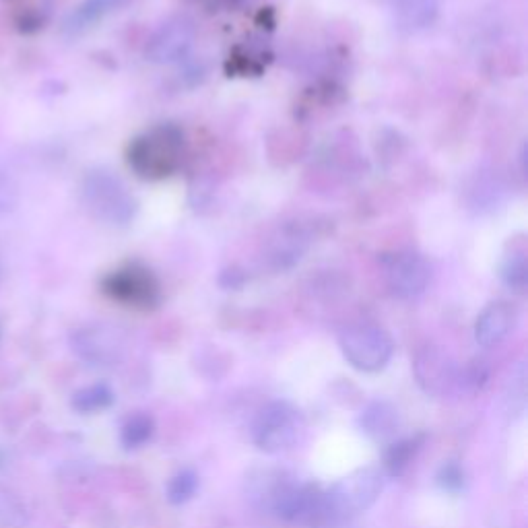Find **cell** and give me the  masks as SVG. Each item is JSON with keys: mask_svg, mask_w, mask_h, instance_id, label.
Segmentation results:
<instances>
[{"mask_svg": "<svg viewBox=\"0 0 528 528\" xmlns=\"http://www.w3.org/2000/svg\"><path fill=\"white\" fill-rule=\"evenodd\" d=\"M186 153L180 126L157 124L128 145V165L143 180H163L178 172Z\"/></svg>", "mask_w": 528, "mask_h": 528, "instance_id": "cell-1", "label": "cell"}, {"mask_svg": "<svg viewBox=\"0 0 528 528\" xmlns=\"http://www.w3.org/2000/svg\"><path fill=\"white\" fill-rule=\"evenodd\" d=\"M87 211L108 225L126 227L137 217V198L110 170H91L81 186Z\"/></svg>", "mask_w": 528, "mask_h": 528, "instance_id": "cell-2", "label": "cell"}, {"mask_svg": "<svg viewBox=\"0 0 528 528\" xmlns=\"http://www.w3.org/2000/svg\"><path fill=\"white\" fill-rule=\"evenodd\" d=\"M384 489V473L378 467H363L326 489L328 520H349L376 504Z\"/></svg>", "mask_w": 528, "mask_h": 528, "instance_id": "cell-3", "label": "cell"}, {"mask_svg": "<svg viewBox=\"0 0 528 528\" xmlns=\"http://www.w3.org/2000/svg\"><path fill=\"white\" fill-rule=\"evenodd\" d=\"M306 429L302 411L287 401H273L262 407L252 423V442L267 454L291 450Z\"/></svg>", "mask_w": 528, "mask_h": 528, "instance_id": "cell-4", "label": "cell"}, {"mask_svg": "<svg viewBox=\"0 0 528 528\" xmlns=\"http://www.w3.org/2000/svg\"><path fill=\"white\" fill-rule=\"evenodd\" d=\"M339 345L349 366L366 374L384 370L394 355L392 337L374 322L347 326L339 335Z\"/></svg>", "mask_w": 528, "mask_h": 528, "instance_id": "cell-5", "label": "cell"}, {"mask_svg": "<svg viewBox=\"0 0 528 528\" xmlns=\"http://www.w3.org/2000/svg\"><path fill=\"white\" fill-rule=\"evenodd\" d=\"M104 293L110 300L135 310H155L161 304V283L139 262H130L126 267L110 273L104 279Z\"/></svg>", "mask_w": 528, "mask_h": 528, "instance_id": "cell-6", "label": "cell"}, {"mask_svg": "<svg viewBox=\"0 0 528 528\" xmlns=\"http://www.w3.org/2000/svg\"><path fill=\"white\" fill-rule=\"evenodd\" d=\"M384 279L390 293L399 300H415L432 281V264L419 252L401 250L384 260Z\"/></svg>", "mask_w": 528, "mask_h": 528, "instance_id": "cell-7", "label": "cell"}, {"mask_svg": "<svg viewBox=\"0 0 528 528\" xmlns=\"http://www.w3.org/2000/svg\"><path fill=\"white\" fill-rule=\"evenodd\" d=\"M73 351L89 366L108 368L124 357L126 339L120 328L110 324H89L71 337Z\"/></svg>", "mask_w": 528, "mask_h": 528, "instance_id": "cell-8", "label": "cell"}, {"mask_svg": "<svg viewBox=\"0 0 528 528\" xmlns=\"http://www.w3.org/2000/svg\"><path fill=\"white\" fill-rule=\"evenodd\" d=\"M314 242L312 227L304 221H287L269 238L264 248V264L275 273L293 269Z\"/></svg>", "mask_w": 528, "mask_h": 528, "instance_id": "cell-9", "label": "cell"}, {"mask_svg": "<svg viewBox=\"0 0 528 528\" xmlns=\"http://www.w3.org/2000/svg\"><path fill=\"white\" fill-rule=\"evenodd\" d=\"M196 38V27L188 17H170L163 21L147 40L145 58L153 64H172L182 60Z\"/></svg>", "mask_w": 528, "mask_h": 528, "instance_id": "cell-10", "label": "cell"}, {"mask_svg": "<svg viewBox=\"0 0 528 528\" xmlns=\"http://www.w3.org/2000/svg\"><path fill=\"white\" fill-rule=\"evenodd\" d=\"M516 308L508 302H493L483 308L475 322V341L485 347H498L516 326Z\"/></svg>", "mask_w": 528, "mask_h": 528, "instance_id": "cell-11", "label": "cell"}, {"mask_svg": "<svg viewBox=\"0 0 528 528\" xmlns=\"http://www.w3.org/2000/svg\"><path fill=\"white\" fill-rule=\"evenodd\" d=\"M415 376L427 394H444L456 380V372L448 355L436 347H427L417 355Z\"/></svg>", "mask_w": 528, "mask_h": 528, "instance_id": "cell-12", "label": "cell"}, {"mask_svg": "<svg viewBox=\"0 0 528 528\" xmlns=\"http://www.w3.org/2000/svg\"><path fill=\"white\" fill-rule=\"evenodd\" d=\"M442 0H390L394 25L403 33H419L432 27L440 15Z\"/></svg>", "mask_w": 528, "mask_h": 528, "instance_id": "cell-13", "label": "cell"}, {"mask_svg": "<svg viewBox=\"0 0 528 528\" xmlns=\"http://www.w3.org/2000/svg\"><path fill=\"white\" fill-rule=\"evenodd\" d=\"M357 423L361 432L372 440H386L399 427V409L388 401H374L361 411Z\"/></svg>", "mask_w": 528, "mask_h": 528, "instance_id": "cell-14", "label": "cell"}, {"mask_svg": "<svg viewBox=\"0 0 528 528\" xmlns=\"http://www.w3.org/2000/svg\"><path fill=\"white\" fill-rule=\"evenodd\" d=\"M130 0H83V3L71 13V17L64 23V31L71 36H79V33L87 31L95 23L102 21L104 17L112 15L114 11L128 5Z\"/></svg>", "mask_w": 528, "mask_h": 528, "instance_id": "cell-15", "label": "cell"}, {"mask_svg": "<svg viewBox=\"0 0 528 528\" xmlns=\"http://www.w3.org/2000/svg\"><path fill=\"white\" fill-rule=\"evenodd\" d=\"M425 444V436L417 434V436H409L403 440H396L394 444L388 446V450L384 452V471L388 477H401L409 467L411 462L415 460V456L419 454V450Z\"/></svg>", "mask_w": 528, "mask_h": 528, "instance_id": "cell-16", "label": "cell"}, {"mask_svg": "<svg viewBox=\"0 0 528 528\" xmlns=\"http://www.w3.org/2000/svg\"><path fill=\"white\" fill-rule=\"evenodd\" d=\"M116 401L114 390L108 384H91L81 390H77L71 399V407L77 413L93 415L99 411H106Z\"/></svg>", "mask_w": 528, "mask_h": 528, "instance_id": "cell-17", "label": "cell"}, {"mask_svg": "<svg viewBox=\"0 0 528 528\" xmlns=\"http://www.w3.org/2000/svg\"><path fill=\"white\" fill-rule=\"evenodd\" d=\"M500 277L504 285L514 293H524L528 287V262H526V248L524 244H514L512 252L504 256Z\"/></svg>", "mask_w": 528, "mask_h": 528, "instance_id": "cell-18", "label": "cell"}, {"mask_svg": "<svg viewBox=\"0 0 528 528\" xmlns=\"http://www.w3.org/2000/svg\"><path fill=\"white\" fill-rule=\"evenodd\" d=\"M155 434V421L147 413H137L124 421L120 429V444L126 450H139L147 442H151Z\"/></svg>", "mask_w": 528, "mask_h": 528, "instance_id": "cell-19", "label": "cell"}, {"mask_svg": "<svg viewBox=\"0 0 528 528\" xmlns=\"http://www.w3.org/2000/svg\"><path fill=\"white\" fill-rule=\"evenodd\" d=\"M198 489V475L190 469H184L180 473H176L170 483H168V502L174 506H182L186 502H190L194 498V493Z\"/></svg>", "mask_w": 528, "mask_h": 528, "instance_id": "cell-20", "label": "cell"}, {"mask_svg": "<svg viewBox=\"0 0 528 528\" xmlns=\"http://www.w3.org/2000/svg\"><path fill=\"white\" fill-rule=\"evenodd\" d=\"M27 520L23 504L9 489L0 487V528H19Z\"/></svg>", "mask_w": 528, "mask_h": 528, "instance_id": "cell-21", "label": "cell"}, {"mask_svg": "<svg viewBox=\"0 0 528 528\" xmlns=\"http://www.w3.org/2000/svg\"><path fill=\"white\" fill-rule=\"evenodd\" d=\"M438 485L450 493H458L465 487V471H462L458 462H446L438 473Z\"/></svg>", "mask_w": 528, "mask_h": 528, "instance_id": "cell-22", "label": "cell"}, {"mask_svg": "<svg viewBox=\"0 0 528 528\" xmlns=\"http://www.w3.org/2000/svg\"><path fill=\"white\" fill-rule=\"evenodd\" d=\"M487 378H489V370H487L485 363H483V361H475L473 366L467 368L465 378H462V380H465V384L471 386L473 390H479V388L485 386Z\"/></svg>", "mask_w": 528, "mask_h": 528, "instance_id": "cell-23", "label": "cell"}, {"mask_svg": "<svg viewBox=\"0 0 528 528\" xmlns=\"http://www.w3.org/2000/svg\"><path fill=\"white\" fill-rule=\"evenodd\" d=\"M15 205V190L9 186L7 180L0 178V213L9 211Z\"/></svg>", "mask_w": 528, "mask_h": 528, "instance_id": "cell-24", "label": "cell"}]
</instances>
